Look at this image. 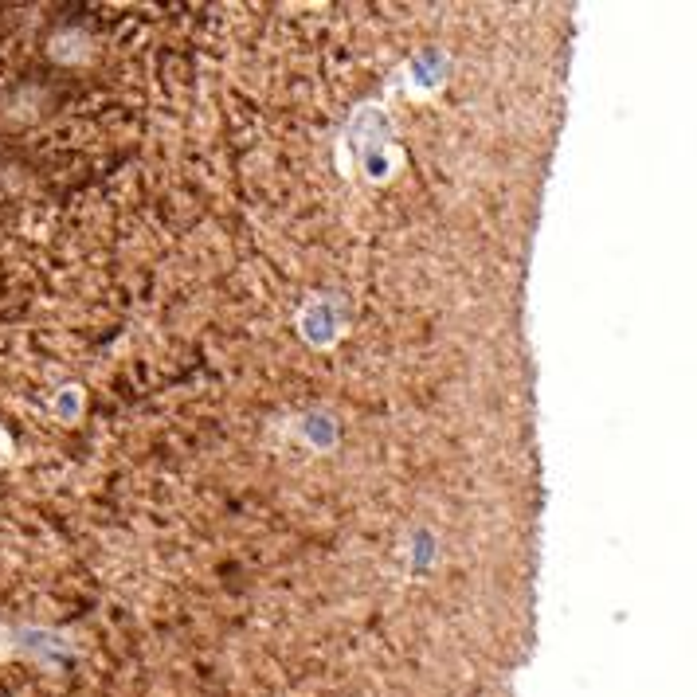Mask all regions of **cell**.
Segmentation results:
<instances>
[{
  "label": "cell",
  "instance_id": "cell-2",
  "mask_svg": "<svg viewBox=\"0 0 697 697\" xmlns=\"http://www.w3.org/2000/svg\"><path fill=\"white\" fill-rule=\"evenodd\" d=\"M8 651V635H4V631H0V654Z\"/></svg>",
  "mask_w": 697,
  "mask_h": 697
},
{
  "label": "cell",
  "instance_id": "cell-3",
  "mask_svg": "<svg viewBox=\"0 0 697 697\" xmlns=\"http://www.w3.org/2000/svg\"><path fill=\"white\" fill-rule=\"evenodd\" d=\"M4 451H8V439H4V435H0V459H4Z\"/></svg>",
  "mask_w": 697,
  "mask_h": 697
},
{
  "label": "cell",
  "instance_id": "cell-1",
  "mask_svg": "<svg viewBox=\"0 0 697 697\" xmlns=\"http://www.w3.org/2000/svg\"><path fill=\"white\" fill-rule=\"evenodd\" d=\"M75 408H79V392L71 388V392H63V400H59V412H63V416H75Z\"/></svg>",
  "mask_w": 697,
  "mask_h": 697
}]
</instances>
